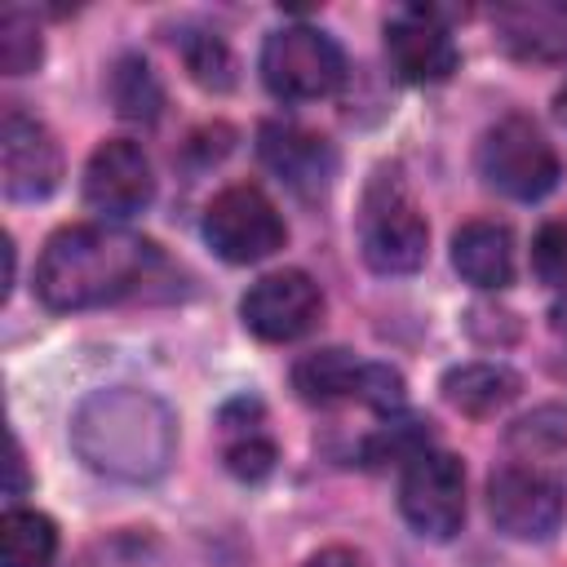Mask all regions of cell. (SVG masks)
<instances>
[{
	"instance_id": "6da1fadb",
	"label": "cell",
	"mask_w": 567,
	"mask_h": 567,
	"mask_svg": "<svg viewBox=\"0 0 567 567\" xmlns=\"http://www.w3.org/2000/svg\"><path fill=\"white\" fill-rule=\"evenodd\" d=\"M164 266L159 248L120 226H62L35 261V297L49 310H93L133 297Z\"/></svg>"
},
{
	"instance_id": "7a4b0ae2",
	"label": "cell",
	"mask_w": 567,
	"mask_h": 567,
	"mask_svg": "<svg viewBox=\"0 0 567 567\" xmlns=\"http://www.w3.org/2000/svg\"><path fill=\"white\" fill-rule=\"evenodd\" d=\"M75 452L111 478H151L173 456V416L142 390H97L71 425Z\"/></svg>"
},
{
	"instance_id": "3957f363",
	"label": "cell",
	"mask_w": 567,
	"mask_h": 567,
	"mask_svg": "<svg viewBox=\"0 0 567 567\" xmlns=\"http://www.w3.org/2000/svg\"><path fill=\"white\" fill-rule=\"evenodd\" d=\"M430 226L399 173L381 168L359 204V252L377 275H412L425 261Z\"/></svg>"
},
{
	"instance_id": "277c9868",
	"label": "cell",
	"mask_w": 567,
	"mask_h": 567,
	"mask_svg": "<svg viewBox=\"0 0 567 567\" xmlns=\"http://www.w3.org/2000/svg\"><path fill=\"white\" fill-rule=\"evenodd\" d=\"M478 173L501 195L532 204L558 186L563 164L554 142L540 133V124H532L527 115H505L478 142Z\"/></svg>"
},
{
	"instance_id": "5b68a950",
	"label": "cell",
	"mask_w": 567,
	"mask_h": 567,
	"mask_svg": "<svg viewBox=\"0 0 567 567\" xmlns=\"http://www.w3.org/2000/svg\"><path fill=\"white\" fill-rule=\"evenodd\" d=\"M261 80L279 102H319L328 97L341 75L346 58L332 35L319 27H279L261 44Z\"/></svg>"
},
{
	"instance_id": "8992f818",
	"label": "cell",
	"mask_w": 567,
	"mask_h": 567,
	"mask_svg": "<svg viewBox=\"0 0 567 567\" xmlns=\"http://www.w3.org/2000/svg\"><path fill=\"white\" fill-rule=\"evenodd\" d=\"M204 239L208 248L230 266L266 261L284 248L288 226L266 190L257 186H226L204 208Z\"/></svg>"
},
{
	"instance_id": "52a82bcc",
	"label": "cell",
	"mask_w": 567,
	"mask_h": 567,
	"mask_svg": "<svg viewBox=\"0 0 567 567\" xmlns=\"http://www.w3.org/2000/svg\"><path fill=\"white\" fill-rule=\"evenodd\" d=\"M399 509L408 527L425 540H452L465 523V470L452 452L425 447L403 465Z\"/></svg>"
},
{
	"instance_id": "ba28073f",
	"label": "cell",
	"mask_w": 567,
	"mask_h": 567,
	"mask_svg": "<svg viewBox=\"0 0 567 567\" xmlns=\"http://www.w3.org/2000/svg\"><path fill=\"white\" fill-rule=\"evenodd\" d=\"M155 199V173L137 142L106 137L84 164V204L106 221H128Z\"/></svg>"
},
{
	"instance_id": "9c48e42d",
	"label": "cell",
	"mask_w": 567,
	"mask_h": 567,
	"mask_svg": "<svg viewBox=\"0 0 567 567\" xmlns=\"http://www.w3.org/2000/svg\"><path fill=\"white\" fill-rule=\"evenodd\" d=\"M244 328L261 341H297L323 315V292L306 270H275L261 275L239 301Z\"/></svg>"
},
{
	"instance_id": "30bf717a",
	"label": "cell",
	"mask_w": 567,
	"mask_h": 567,
	"mask_svg": "<svg viewBox=\"0 0 567 567\" xmlns=\"http://www.w3.org/2000/svg\"><path fill=\"white\" fill-rule=\"evenodd\" d=\"M487 514L514 540H545L563 523V487L527 465H501L487 478Z\"/></svg>"
},
{
	"instance_id": "8fae6325",
	"label": "cell",
	"mask_w": 567,
	"mask_h": 567,
	"mask_svg": "<svg viewBox=\"0 0 567 567\" xmlns=\"http://www.w3.org/2000/svg\"><path fill=\"white\" fill-rule=\"evenodd\" d=\"M385 58L399 71V80H408V84H443L461 62L443 13L425 9V4L399 9L385 22Z\"/></svg>"
},
{
	"instance_id": "7c38bea8",
	"label": "cell",
	"mask_w": 567,
	"mask_h": 567,
	"mask_svg": "<svg viewBox=\"0 0 567 567\" xmlns=\"http://www.w3.org/2000/svg\"><path fill=\"white\" fill-rule=\"evenodd\" d=\"M62 177V151L53 133L27 111H4L0 120V182L9 199H44Z\"/></svg>"
},
{
	"instance_id": "4fadbf2b",
	"label": "cell",
	"mask_w": 567,
	"mask_h": 567,
	"mask_svg": "<svg viewBox=\"0 0 567 567\" xmlns=\"http://www.w3.org/2000/svg\"><path fill=\"white\" fill-rule=\"evenodd\" d=\"M496 44L518 62H567V4L563 0H509L492 9Z\"/></svg>"
},
{
	"instance_id": "5bb4252c",
	"label": "cell",
	"mask_w": 567,
	"mask_h": 567,
	"mask_svg": "<svg viewBox=\"0 0 567 567\" xmlns=\"http://www.w3.org/2000/svg\"><path fill=\"white\" fill-rule=\"evenodd\" d=\"M257 151H261L266 168L279 182H288L297 195H319L337 173V155H332L328 137L297 128V124H266L257 137Z\"/></svg>"
},
{
	"instance_id": "9a60e30c",
	"label": "cell",
	"mask_w": 567,
	"mask_h": 567,
	"mask_svg": "<svg viewBox=\"0 0 567 567\" xmlns=\"http://www.w3.org/2000/svg\"><path fill=\"white\" fill-rule=\"evenodd\" d=\"M452 266L474 288H509L514 279V235L501 221H465L452 235Z\"/></svg>"
},
{
	"instance_id": "2e32d148",
	"label": "cell",
	"mask_w": 567,
	"mask_h": 567,
	"mask_svg": "<svg viewBox=\"0 0 567 567\" xmlns=\"http://www.w3.org/2000/svg\"><path fill=\"white\" fill-rule=\"evenodd\" d=\"M509 452H514V465H527L563 487L567 483V403H549L523 416L509 430Z\"/></svg>"
},
{
	"instance_id": "e0dca14e",
	"label": "cell",
	"mask_w": 567,
	"mask_h": 567,
	"mask_svg": "<svg viewBox=\"0 0 567 567\" xmlns=\"http://www.w3.org/2000/svg\"><path fill=\"white\" fill-rule=\"evenodd\" d=\"M518 390L523 381L505 363H461L443 377V399L465 416H492L505 403H514Z\"/></svg>"
},
{
	"instance_id": "ac0fdd59",
	"label": "cell",
	"mask_w": 567,
	"mask_h": 567,
	"mask_svg": "<svg viewBox=\"0 0 567 567\" xmlns=\"http://www.w3.org/2000/svg\"><path fill=\"white\" fill-rule=\"evenodd\" d=\"M359 377H363V359H354L350 350H337V346L332 350H310L292 363V390H297L301 403H315V408L354 399Z\"/></svg>"
},
{
	"instance_id": "d6986e66",
	"label": "cell",
	"mask_w": 567,
	"mask_h": 567,
	"mask_svg": "<svg viewBox=\"0 0 567 567\" xmlns=\"http://www.w3.org/2000/svg\"><path fill=\"white\" fill-rule=\"evenodd\" d=\"M58 549V527L53 518L35 509H9L0 518V563L4 567H49Z\"/></svg>"
},
{
	"instance_id": "ffe728a7",
	"label": "cell",
	"mask_w": 567,
	"mask_h": 567,
	"mask_svg": "<svg viewBox=\"0 0 567 567\" xmlns=\"http://www.w3.org/2000/svg\"><path fill=\"white\" fill-rule=\"evenodd\" d=\"M106 89H111V102L124 120H155L159 106H164V89H159L155 71L142 58H120L111 66Z\"/></svg>"
},
{
	"instance_id": "44dd1931",
	"label": "cell",
	"mask_w": 567,
	"mask_h": 567,
	"mask_svg": "<svg viewBox=\"0 0 567 567\" xmlns=\"http://www.w3.org/2000/svg\"><path fill=\"white\" fill-rule=\"evenodd\" d=\"M44 58V44H40V27L27 9H4L0 13V66L4 75H27L35 71Z\"/></svg>"
},
{
	"instance_id": "7402d4cb",
	"label": "cell",
	"mask_w": 567,
	"mask_h": 567,
	"mask_svg": "<svg viewBox=\"0 0 567 567\" xmlns=\"http://www.w3.org/2000/svg\"><path fill=\"white\" fill-rule=\"evenodd\" d=\"M275 443H270V434L257 425V421H244L239 430H230V439H226V470L235 474V478H248V483H257V478H266L270 470H275Z\"/></svg>"
},
{
	"instance_id": "603a6c76",
	"label": "cell",
	"mask_w": 567,
	"mask_h": 567,
	"mask_svg": "<svg viewBox=\"0 0 567 567\" xmlns=\"http://www.w3.org/2000/svg\"><path fill=\"white\" fill-rule=\"evenodd\" d=\"M182 58H186L190 75H195L204 89H230L235 62H230V49H226L217 35H186V40H182Z\"/></svg>"
},
{
	"instance_id": "cb8c5ba5",
	"label": "cell",
	"mask_w": 567,
	"mask_h": 567,
	"mask_svg": "<svg viewBox=\"0 0 567 567\" xmlns=\"http://www.w3.org/2000/svg\"><path fill=\"white\" fill-rule=\"evenodd\" d=\"M532 270L540 284L567 292V221H549L532 239Z\"/></svg>"
},
{
	"instance_id": "d4e9b609",
	"label": "cell",
	"mask_w": 567,
	"mask_h": 567,
	"mask_svg": "<svg viewBox=\"0 0 567 567\" xmlns=\"http://www.w3.org/2000/svg\"><path fill=\"white\" fill-rule=\"evenodd\" d=\"M354 403H363V408H372V412L394 416V412L403 408V377H399L390 363H363V377H359Z\"/></svg>"
},
{
	"instance_id": "484cf974",
	"label": "cell",
	"mask_w": 567,
	"mask_h": 567,
	"mask_svg": "<svg viewBox=\"0 0 567 567\" xmlns=\"http://www.w3.org/2000/svg\"><path fill=\"white\" fill-rule=\"evenodd\" d=\"M549 332H554L558 368L567 372V292H563V301H554V310H549Z\"/></svg>"
},
{
	"instance_id": "4316f807",
	"label": "cell",
	"mask_w": 567,
	"mask_h": 567,
	"mask_svg": "<svg viewBox=\"0 0 567 567\" xmlns=\"http://www.w3.org/2000/svg\"><path fill=\"white\" fill-rule=\"evenodd\" d=\"M306 567H363V558H359L354 549H323V554H315Z\"/></svg>"
},
{
	"instance_id": "83f0119b",
	"label": "cell",
	"mask_w": 567,
	"mask_h": 567,
	"mask_svg": "<svg viewBox=\"0 0 567 567\" xmlns=\"http://www.w3.org/2000/svg\"><path fill=\"white\" fill-rule=\"evenodd\" d=\"M554 111H558V120H563V124H567V84H563V89H558V97H554Z\"/></svg>"
}]
</instances>
